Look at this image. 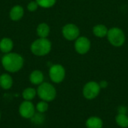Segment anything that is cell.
Masks as SVG:
<instances>
[{"mask_svg": "<svg viewBox=\"0 0 128 128\" xmlns=\"http://www.w3.org/2000/svg\"><path fill=\"white\" fill-rule=\"evenodd\" d=\"M44 74L40 70H34L29 76L30 82L34 85H40L44 82Z\"/></svg>", "mask_w": 128, "mask_h": 128, "instance_id": "7c38bea8", "label": "cell"}, {"mask_svg": "<svg viewBox=\"0 0 128 128\" xmlns=\"http://www.w3.org/2000/svg\"><path fill=\"white\" fill-rule=\"evenodd\" d=\"M48 108H49L48 104H47V102H46L44 100L40 101L36 105V110H38V112H40V113H44V112H46Z\"/></svg>", "mask_w": 128, "mask_h": 128, "instance_id": "ffe728a7", "label": "cell"}, {"mask_svg": "<svg viewBox=\"0 0 128 128\" xmlns=\"http://www.w3.org/2000/svg\"><path fill=\"white\" fill-rule=\"evenodd\" d=\"M38 6L39 5L37 3V2H31L30 3H28V4L27 6V8L30 11H34V10H35L38 8Z\"/></svg>", "mask_w": 128, "mask_h": 128, "instance_id": "7402d4cb", "label": "cell"}, {"mask_svg": "<svg viewBox=\"0 0 128 128\" xmlns=\"http://www.w3.org/2000/svg\"><path fill=\"white\" fill-rule=\"evenodd\" d=\"M0 118H1V114H0Z\"/></svg>", "mask_w": 128, "mask_h": 128, "instance_id": "d4e9b609", "label": "cell"}, {"mask_svg": "<svg viewBox=\"0 0 128 128\" xmlns=\"http://www.w3.org/2000/svg\"><path fill=\"white\" fill-rule=\"evenodd\" d=\"M19 112L22 118L31 119L35 114V107L31 101L25 100L21 103L19 108Z\"/></svg>", "mask_w": 128, "mask_h": 128, "instance_id": "52a82bcc", "label": "cell"}, {"mask_svg": "<svg viewBox=\"0 0 128 128\" xmlns=\"http://www.w3.org/2000/svg\"><path fill=\"white\" fill-rule=\"evenodd\" d=\"M100 89L101 88L98 82L94 81H90L84 86L82 89V94L86 99L93 100L99 95Z\"/></svg>", "mask_w": 128, "mask_h": 128, "instance_id": "5b68a950", "label": "cell"}, {"mask_svg": "<svg viewBox=\"0 0 128 128\" xmlns=\"http://www.w3.org/2000/svg\"><path fill=\"white\" fill-rule=\"evenodd\" d=\"M31 50L35 56H46L51 50V43L48 39H46V38H40L32 43L31 46Z\"/></svg>", "mask_w": 128, "mask_h": 128, "instance_id": "7a4b0ae2", "label": "cell"}, {"mask_svg": "<svg viewBox=\"0 0 128 128\" xmlns=\"http://www.w3.org/2000/svg\"><path fill=\"white\" fill-rule=\"evenodd\" d=\"M99 86L100 88H106L108 86V82L105 80H102L101 82H99Z\"/></svg>", "mask_w": 128, "mask_h": 128, "instance_id": "603a6c76", "label": "cell"}, {"mask_svg": "<svg viewBox=\"0 0 128 128\" xmlns=\"http://www.w3.org/2000/svg\"><path fill=\"white\" fill-rule=\"evenodd\" d=\"M36 2L39 6L44 8H51L52 6H53L56 0H36Z\"/></svg>", "mask_w": 128, "mask_h": 128, "instance_id": "d6986e66", "label": "cell"}, {"mask_svg": "<svg viewBox=\"0 0 128 128\" xmlns=\"http://www.w3.org/2000/svg\"><path fill=\"white\" fill-rule=\"evenodd\" d=\"M108 29L104 25H97L93 28V33L94 34L95 36L98 38H104L107 35L108 33Z\"/></svg>", "mask_w": 128, "mask_h": 128, "instance_id": "9a60e30c", "label": "cell"}, {"mask_svg": "<svg viewBox=\"0 0 128 128\" xmlns=\"http://www.w3.org/2000/svg\"><path fill=\"white\" fill-rule=\"evenodd\" d=\"M116 122L121 128H128V116L126 114L118 113L116 116Z\"/></svg>", "mask_w": 128, "mask_h": 128, "instance_id": "e0dca14e", "label": "cell"}, {"mask_svg": "<svg viewBox=\"0 0 128 128\" xmlns=\"http://www.w3.org/2000/svg\"><path fill=\"white\" fill-rule=\"evenodd\" d=\"M2 64L6 70L15 73L22 68L23 65V58L17 53L9 52L2 57Z\"/></svg>", "mask_w": 128, "mask_h": 128, "instance_id": "6da1fadb", "label": "cell"}, {"mask_svg": "<svg viewBox=\"0 0 128 128\" xmlns=\"http://www.w3.org/2000/svg\"><path fill=\"white\" fill-rule=\"evenodd\" d=\"M37 33L40 38H46L50 33V27L46 23H40L37 28Z\"/></svg>", "mask_w": 128, "mask_h": 128, "instance_id": "2e32d148", "label": "cell"}, {"mask_svg": "<svg viewBox=\"0 0 128 128\" xmlns=\"http://www.w3.org/2000/svg\"><path fill=\"white\" fill-rule=\"evenodd\" d=\"M37 94L42 100L50 102L56 98V90L52 84L49 82H42L38 88Z\"/></svg>", "mask_w": 128, "mask_h": 128, "instance_id": "3957f363", "label": "cell"}, {"mask_svg": "<svg viewBox=\"0 0 128 128\" xmlns=\"http://www.w3.org/2000/svg\"><path fill=\"white\" fill-rule=\"evenodd\" d=\"M75 50L80 54H86L91 47L90 40L86 37H79L75 42Z\"/></svg>", "mask_w": 128, "mask_h": 128, "instance_id": "9c48e42d", "label": "cell"}, {"mask_svg": "<svg viewBox=\"0 0 128 128\" xmlns=\"http://www.w3.org/2000/svg\"><path fill=\"white\" fill-rule=\"evenodd\" d=\"M49 74L51 80L53 82L60 83L65 77V70L61 64H54L50 68Z\"/></svg>", "mask_w": 128, "mask_h": 128, "instance_id": "8992f818", "label": "cell"}, {"mask_svg": "<svg viewBox=\"0 0 128 128\" xmlns=\"http://www.w3.org/2000/svg\"><path fill=\"white\" fill-rule=\"evenodd\" d=\"M13 85V80L8 74H4L0 76V86L5 90L11 88Z\"/></svg>", "mask_w": 128, "mask_h": 128, "instance_id": "4fadbf2b", "label": "cell"}, {"mask_svg": "<svg viewBox=\"0 0 128 128\" xmlns=\"http://www.w3.org/2000/svg\"><path fill=\"white\" fill-rule=\"evenodd\" d=\"M126 112H127V108L125 106H120L118 108V113L126 114Z\"/></svg>", "mask_w": 128, "mask_h": 128, "instance_id": "cb8c5ba5", "label": "cell"}, {"mask_svg": "<svg viewBox=\"0 0 128 128\" xmlns=\"http://www.w3.org/2000/svg\"><path fill=\"white\" fill-rule=\"evenodd\" d=\"M86 126L87 128H102L104 122L98 116H92L86 120Z\"/></svg>", "mask_w": 128, "mask_h": 128, "instance_id": "30bf717a", "label": "cell"}, {"mask_svg": "<svg viewBox=\"0 0 128 128\" xmlns=\"http://www.w3.org/2000/svg\"><path fill=\"white\" fill-rule=\"evenodd\" d=\"M37 91L33 88H27L22 92V97L25 99V100H29L31 101L36 96Z\"/></svg>", "mask_w": 128, "mask_h": 128, "instance_id": "ac0fdd59", "label": "cell"}, {"mask_svg": "<svg viewBox=\"0 0 128 128\" xmlns=\"http://www.w3.org/2000/svg\"><path fill=\"white\" fill-rule=\"evenodd\" d=\"M31 119H32V122L34 124H40L44 121V116H43V113L38 112V113H35Z\"/></svg>", "mask_w": 128, "mask_h": 128, "instance_id": "44dd1931", "label": "cell"}, {"mask_svg": "<svg viewBox=\"0 0 128 128\" xmlns=\"http://www.w3.org/2000/svg\"><path fill=\"white\" fill-rule=\"evenodd\" d=\"M62 34L67 40H74L79 38L80 29L74 24H72V23L67 24L62 28Z\"/></svg>", "mask_w": 128, "mask_h": 128, "instance_id": "ba28073f", "label": "cell"}, {"mask_svg": "<svg viewBox=\"0 0 128 128\" xmlns=\"http://www.w3.org/2000/svg\"><path fill=\"white\" fill-rule=\"evenodd\" d=\"M107 38L110 43L115 46H121L125 41V35L124 32L119 28H112L108 31Z\"/></svg>", "mask_w": 128, "mask_h": 128, "instance_id": "277c9868", "label": "cell"}, {"mask_svg": "<svg viewBox=\"0 0 128 128\" xmlns=\"http://www.w3.org/2000/svg\"><path fill=\"white\" fill-rule=\"evenodd\" d=\"M13 49V41L8 38L2 39L0 41V50L4 53H9Z\"/></svg>", "mask_w": 128, "mask_h": 128, "instance_id": "5bb4252c", "label": "cell"}, {"mask_svg": "<svg viewBox=\"0 0 128 128\" xmlns=\"http://www.w3.org/2000/svg\"><path fill=\"white\" fill-rule=\"evenodd\" d=\"M23 8L20 5H15L11 8L10 11V17L12 20L16 21L22 18V16H23Z\"/></svg>", "mask_w": 128, "mask_h": 128, "instance_id": "8fae6325", "label": "cell"}]
</instances>
